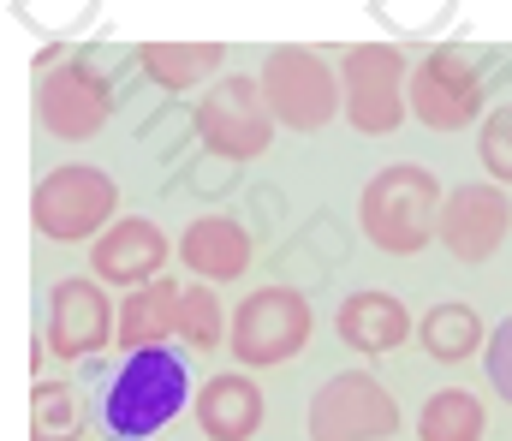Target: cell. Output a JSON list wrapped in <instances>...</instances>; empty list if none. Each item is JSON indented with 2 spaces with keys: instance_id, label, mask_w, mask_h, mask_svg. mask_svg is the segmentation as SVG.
<instances>
[{
  "instance_id": "9",
  "label": "cell",
  "mask_w": 512,
  "mask_h": 441,
  "mask_svg": "<svg viewBox=\"0 0 512 441\" xmlns=\"http://www.w3.org/2000/svg\"><path fill=\"white\" fill-rule=\"evenodd\" d=\"M191 120H197V138L209 144V155H221V161H256L274 144V114L262 102V84L245 72L209 84V96L197 102Z\"/></svg>"
},
{
  "instance_id": "5",
  "label": "cell",
  "mask_w": 512,
  "mask_h": 441,
  "mask_svg": "<svg viewBox=\"0 0 512 441\" xmlns=\"http://www.w3.org/2000/svg\"><path fill=\"white\" fill-rule=\"evenodd\" d=\"M405 84L411 66L393 42H352L340 54V108L364 138H387L405 126Z\"/></svg>"
},
{
  "instance_id": "23",
  "label": "cell",
  "mask_w": 512,
  "mask_h": 441,
  "mask_svg": "<svg viewBox=\"0 0 512 441\" xmlns=\"http://www.w3.org/2000/svg\"><path fill=\"white\" fill-rule=\"evenodd\" d=\"M477 155H483V167H489V185H512V96L483 120Z\"/></svg>"
},
{
  "instance_id": "7",
  "label": "cell",
  "mask_w": 512,
  "mask_h": 441,
  "mask_svg": "<svg viewBox=\"0 0 512 441\" xmlns=\"http://www.w3.org/2000/svg\"><path fill=\"white\" fill-rule=\"evenodd\" d=\"M405 114H417V126L429 132H465L483 114V54L447 42L429 60H417L405 84Z\"/></svg>"
},
{
  "instance_id": "14",
  "label": "cell",
  "mask_w": 512,
  "mask_h": 441,
  "mask_svg": "<svg viewBox=\"0 0 512 441\" xmlns=\"http://www.w3.org/2000/svg\"><path fill=\"white\" fill-rule=\"evenodd\" d=\"M411 310L399 304L393 293H376V287H364V293H352L340 310H334V334L352 346V352H364V358H382V352H399L405 340H411Z\"/></svg>"
},
{
  "instance_id": "15",
  "label": "cell",
  "mask_w": 512,
  "mask_h": 441,
  "mask_svg": "<svg viewBox=\"0 0 512 441\" xmlns=\"http://www.w3.org/2000/svg\"><path fill=\"white\" fill-rule=\"evenodd\" d=\"M179 263L203 281H239L251 269V233L233 215H197L179 233Z\"/></svg>"
},
{
  "instance_id": "2",
  "label": "cell",
  "mask_w": 512,
  "mask_h": 441,
  "mask_svg": "<svg viewBox=\"0 0 512 441\" xmlns=\"http://www.w3.org/2000/svg\"><path fill=\"white\" fill-rule=\"evenodd\" d=\"M256 84H262V102H268L274 126H286V132H322L340 114V66H328L304 42L274 48L256 72Z\"/></svg>"
},
{
  "instance_id": "16",
  "label": "cell",
  "mask_w": 512,
  "mask_h": 441,
  "mask_svg": "<svg viewBox=\"0 0 512 441\" xmlns=\"http://www.w3.org/2000/svg\"><path fill=\"white\" fill-rule=\"evenodd\" d=\"M262 418H268V406L251 376H209L197 388V424L209 441H251Z\"/></svg>"
},
{
  "instance_id": "12",
  "label": "cell",
  "mask_w": 512,
  "mask_h": 441,
  "mask_svg": "<svg viewBox=\"0 0 512 441\" xmlns=\"http://www.w3.org/2000/svg\"><path fill=\"white\" fill-rule=\"evenodd\" d=\"M36 120H42L48 138H66V144L96 138L108 126V84L84 60H66V66L42 72V84H36Z\"/></svg>"
},
{
  "instance_id": "17",
  "label": "cell",
  "mask_w": 512,
  "mask_h": 441,
  "mask_svg": "<svg viewBox=\"0 0 512 441\" xmlns=\"http://www.w3.org/2000/svg\"><path fill=\"white\" fill-rule=\"evenodd\" d=\"M179 298H185V287H173V281L137 287V293L120 304V334H114V346H120V352L167 346V340L179 334Z\"/></svg>"
},
{
  "instance_id": "21",
  "label": "cell",
  "mask_w": 512,
  "mask_h": 441,
  "mask_svg": "<svg viewBox=\"0 0 512 441\" xmlns=\"http://www.w3.org/2000/svg\"><path fill=\"white\" fill-rule=\"evenodd\" d=\"M84 436V400L66 382H36L30 394V441H78Z\"/></svg>"
},
{
  "instance_id": "24",
  "label": "cell",
  "mask_w": 512,
  "mask_h": 441,
  "mask_svg": "<svg viewBox=\"0 0 512 441\" xmlns=\"http://www.w3.org/2000/svg\"><path fill=\"white\" fill-rule=\"evenodd\" d=\"M483 358H489V382H495V394L512 406V316L489 334V346H483Z\"/></svg>"
},
{
  "instance_id": "20",
  "label": "cell",
  "mask_w": 512,
  "mask_h": 441,
  "mask_svg": "<svg viewBox=\"0 0 512 441\" xmlns=\"http://www.w3.org/2000/svg\"><path fill=\"white\" fill-rule=\"evenodd\" d=\"M483 430H489V412L471 388H435L423 400L417 441H483Z\"/></svg>"
},
{
  "instance_id": "1",
  "label": "cell",
  "mask_w": 512,
  "mask_h": 441,
  "mask_svg": "<svg viewBox=\"0 0 512 441\" xmlns=\"http://www.w3.org/2000/svg\"><path fill=\"white\" fill-rule=\"evenodd\" d=\"M441 203H447V191L423 161H387L382 173H370V185L358 197V227L387 257H417L435 239Z\"/></svg>"
},
{
  "instance_id": "18",
  "label": "cell",
  "mask_w": 512,
  "mask_h": 441,
  "mask_svg": "<svg viewBox=\"0 0 512 441\" xmlns=\"http://www.w3.org/2000/svg\"><path fill=\"white\" fill-rule=\"evenodd\" d=\"M417 340H423V352H429L435 364H465V358H477V352L489 346V328H483L477 304H465V298H441V304L423 310Z\"/></svg>"
},
{
  "instance_id": "8",
  "label": "cell",
  "mask_w": 512,
  "mask_h": 441,
  "mask_svg": "<svg viewBox=\"0 0 512 441\" xmlns=\"http://www.w3.org/2000/svg\"><path fill=\"white\" fill-rule=\"evenodd\" d=\"M310 441H387L399 430V406L370 370H340L310 394Z\"/></svg>"
},
{
  "instance_id": "19",
  "label": "cell",
  "mask_w": 512,
  "mask_h": 441,
  "mask_svg": "<svg viewBox=\"0 0 512 441\" xmlns=\"http://www.w3.org/2000/svg\"><path fill=\"white\" fill-rule=\"evenodd\" d=\"M137 60H143V72L161 90H191V84H203L227 60V48L221 42H143Z\"/></svg>"
},
{
  "instance_id": "10",
  "label": "cell",
  "mask_w": 512,
  "mask_h": 441,
  "mask_svg": "<svg viewBox=\"0 0 512 441\" xmlns=\"http://www.w3.org/2000/svg\"><path fill=\"white\" fill-rule=\"evenodd\" d=\"M114 334H120V310L108 304L102 281L72 275L48 293V334H42L48 358H96L114 346Z\"/></svg>"
},
{
  "instance_id": "13",
  "label": "cell",
  "mask_w": 512,
  "mask_h": 441,
  "mask_svg": "<svg viewBox=\"0 0 512 441\" xmlns=\"http://www.w3.org/2000/svg\"><path fill=\"white\" fill-rule=\"evenodd\" d=\"M167 257H173V245H167V233L149 221V215H120L102 239H96V251H90V263H96V281H108V287H149V281H161V269H167Z\"/></svg>"
},
{
  "instance_id": "4",
  "label": "cell",
  "mask_w": 512,
  "mask_h": 441,
  "mask_svg": "<svg viewBox=\"0 0 512 441\" xmlns=\"http://www.w3.org/2000/svg\"><path fill=\"white\" fill-rule=\"evenodd\" d=\"M185 394H191V376H185V358H179V352H167V346L131 352L126 370H120L114 388H108V430L126 436V441L155 436L161 424L179 418Z\"/></svg>"
},
{
  "instance_id": "3",
  "label": "cell",
  "mask_w": 512,
  "mask_h": 441,
  "mask_svg": "<svg viewBox=\"0 0 512 441\" xmlns=\"http://www.w3.org/2000/svg\"><path fill=\"white\" fill-rule=\"evenodd\" d=\"M114 209H120V185L102 167H90V161H66V167L42 173L36 179V197H30L36 233L42 239H60V245L102 239L114 227Z\"/></svg>"
},
{
  "instance_id": "22",
  "label": "cell",
  "mask_w": 512,
  "mask_h": 441,
  "mask_svg": "<svg viewBox=\"0 0 512 441\" xmlns=\"http://www.w3.org/2000/svg\"><path fill=\"white\" fill-rule=\"evenodd\" d=\"M221 340H227V310H221V298L209 293V287H185V298H179V346L215 352Z\"/></svg>"
},
{
  "instance_id": "11",
  "label": "cell",
  "mask_w": 512,
  "mask_h": 441,
  "mask_svg": "<svg viewBox=\"0 0 512 441\" xmlns=\"http://www.w3.org/2000/svg\"><path fill=\"white\" fill-rule=\"evenodd\" d=\"M512 227V197L501 185H459L447 191L441 203V221H435V239L447 245V257L459 263H489L501 251Z\"/></svg>"
},
{
  "instance_id": "6",
  "label": "cell",
  "mask_w": 512,
  "mask_h": 441,
  "mask_svg": "<svg viewBox=\"0 0 512 441\" xmlns=\"http://www.w3.org/2000/svg\"><path fill=\"white\" fill-rule=\"evenodd\" d=\"M310 298L298 287H256V293L239 298L233 310V358L245 370H274V364H292L304 346H310Z\"/></svg>"
}]
</instances>
